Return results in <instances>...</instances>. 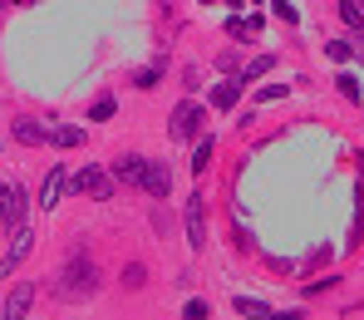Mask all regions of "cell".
Here are the masks:
<instances>
[{"mask_svg":"<svg viewBox=\"0 0 364 320\" xmlns=\"http://www.w3.org/2000/svg\"><path fill=\"white\" fill-rule=\"evenodd\" d=\"M50 291H55L60 301H89V296L99 291V271H94L89 252H69V261L60 266V276L50 281Z\"/></svg>","mask_w":364,"mask_h":320,"instance_id":"6da1fadb","label":"cell"},{"mask_svg":"<svg viewBox=\"0 0 364 320\" xmlns=\"http://www.w3.org/2000/svg\"><path fill=\"white\" fill-rule=\"evenodd\" d=\"M114 188H119V178L109 173V168H79L74 173V192H84V197H94V202H109L114 197Z\"/></svg>","mask_w":364,"mask_h":320,"instance_id":"7a4b0ae2","label":"cell"},{"mask_svg":"<svg viewBox=\"0 0 364 320\" xmlns=\"http://www.w3.org/2000/svg\"><path fill=\"white\" fill-rule=\"evenodd\" d=\"M202 124H207V109L187 99V104H178V109H173V119H168V133H173L178 143H192V138H197V128H202Z\"/></svg>","mask_w":364,"mask_h":320,"instance_id":"3957f363","label":"cell"},{"mask_svg":"<svg viewBox=\"0 0 364 320\" xmlns=\"http://www.w3.org/2000/svg\"><path fill=\"white\" fill-rule=\"evenodd\" d=\"M182 222H187V247H192V252H202V247H207V222H202V192H192V197H187V207H182Z\"/></svg>","mask_w":364,"mask_h":320,"instance_id":"277c9868","label":"cell"},{"mask_svg":"<svg viewBox=\"0 0 364 320\" xmlns=\"http://www.w3.org/2000/svg\"><path fill=\"white\" fill-rule=\"evenodd\" d=\"M30 247H35V232H30V227H15V242H10V252L0 256V281H5V276H10V271H15L25 256H30Z\"/></svg>","mask_w":364,"mask_h":320,"instance_id":"5b68a950","label":"cell"},{"mask_svg":"<svg viewBox=\"0 0 364 320\" xmlns=\"http://www.w3.org/2000/svg\"><path fill=\"white\" fill-rule=\"evenodd\" d=\"M69 183H74V178H64V163H50V178H45V188H40V207H45V212H55Z\"/></svg>","mask_w":364,"mask_h":320,"instance_id":"8992f818","label":"cell"},{"mask_svg":"<svg viewBox=\"0 0 364 320\" xmlns=\"http://www.w3.org/2000/svg\"><path fill=\"white\" fill-rule=\"evenodd\" d=\"M25 202H30V197H25V188L15 183V188L0 197V222H5V227H25Z\"/></svg>","mask_w":364,"mask_h":320,"instance_id":"52a82bcc","label":"cell"},{"mask_svg":"<svg viewBox=\"0 0 364 320\" xmlns=\"http://www.w3.org/2000/svg\"><path fill=\"white\" fill-rule=\"evenodd\" d=\"M114 178H119V183H128V188H143V178H148V158L123 153L119 163H114Z\"/></svg>","mask_w":364,"mask_h":320,"instance_id":"ba28073f","label":"cell"},{"mask_svg":"<svg viewBox=\"0 0 364 320\" xmlns=\"http://www.w3.org/2000/svg\"><path fill=\"white\" fill-rule=\"evenodd\" d=\"M30 306H35V286L20 281V286L5 296V320H30Z\"/></svg>","mask_w":364,"mask_h":320,"instance_id":"9c48e42d","label":"cell"},{"mask_svg":"<svg viewBox=\"0 0 364 320\" xmlns=\"http://www.w3.org/2000/svg\"><path fill=\"white\" fill-rule=\"evenodd\" d=\"M10 133H15V143H25V148H45V143H50V128L35 124V119H15Z\"/></svg>","mask_w":364,"mask_h":320,"instance_id":"30bf717a","label":"cell"},{"mask_svg":"<svg viewBox=\"0 0 364 320\" xmlns=\"http://www.w3.org/2000/svg\"><path fill=\"white\" fill-rule=\"evenodd\" d=\"M242 74H237V79H227V84H217V89H212V109H237V99H242Z\"/></svg>","mask_w":364,"mask_h":320,"instance_id":"8fae6325","label":"cell"},{"mask_svg":"<svg viewBox=\"0 0 364 320\" xmlns=\"http://www.w3.org/2000/svg\"><path fill=\"white\" fill-rule=\"evenodd\" d=\"M232 311L246 316V320H271V316H276V311H271L266 301H256V296H232Z\"/></svg>","mask_w":364,"mask_h":320,"instance_id":"7c38bea8","label":"cell"},{"mask_svg":"<svg viewBox=\"0 0 364 320\" xmlns=\"http://www.w3.org/2000/svg\"><path fill=\"white\" fill-rule=\"evenodd\" d=\"M143 188L153 192V197H168V192H173V173H168L163 163H148V178H143Z\"/></svg>","mask_w":364,"mask_h":320,"instance_id":"4fadbf2b","label":"cell"},{"mask_svg":"<svg viewBox=\"0 0 364 320\" xmlns=\"http://www.w3.org/2000/svg\"><path fill=\"white\" fill-rule=\"evenodd\" d=\"M330 5L340 10V20H345V25L364 40V5H360V0H330Z\"/></svg>","mask_w":364,"mask_h":320,"instance_id":"5bb4252c","label":"cell"},{"mask_svg":"<svg viewBox=\"0 0 364 320\" xmlns=\"http://www.w3.org/2000/svg\"><path fill=\"white\" fill-rule=\"evenodd\" d=\"M79 143H84V128H79V124L50 128V148H79Z\"/></svg>","mask_w":364,"mask_h":320,"instance_id":"9a60e30c","label":"cell"},{"mask_svg":"<svg viewBox=\"0 0 364 320\" xmlns=\"http://www.w3.org/2000/svg\"><path fill=\"white\" fill-rule=\"evenodd\" d=\"M227 35H232V40H251V35H261V15H232V20H227Z\"/></svg>","mask_w":364,"mask_h":320,"instance_id":"2e32d148","label":"cell"},{"mask_svg":"<svg viewBox=\"0 0 364 320\" xmlns=\"http://www.w3.org/2000/svg\"><path fill=\"white\" fill-rule=\"evenodd\" d=\"M271 69H276V55H256V60L242 69V84H256V79H266Z\"/></svg>","mask_w":364,"mask_h":320,"instance_id":"e0dca14e","label":"cell"},{"mask_svg":"<svg viewBox=\"0 0 364 320\" xmlns=\"http://www.w3.org/2000/svg\"><path fill=\"white\" fill-rule=\"evenodd\" d=\"M325 55H330L335 64H350L355 55H360V45H355V40H325Z\"/></svg>","mask_w":364,"mask_h":320,"instance_id":"ac0fdd59","label":"cell"},{"mask_svg":"<svg viewBox=\"0 0 364 320\" xmlns=\"http://www.w3.org/2000/svg\"><path fill=\"white\" fill-rule=\"evenodd\" d=\"M114 109H119V104H114V94H99V99L89 104V124H104V119H114Z\"/></svg>","mask_w":364,"mask_h":320,"instance_id":"d6986e66","label":"cell"},{"mask_svg":"<svg viewBox=\"0 0 364 320\" xmlns=\"http://www.w3.org/2000/svg\"><path fill=\"white\" fill-rule=\"evenodd\" d=\"M212 148H217V143H212V133H207V138H197V153H192V173H207V163H212Z\"/></svg>","mask_w":364,"mask_h":320,"instance_id":"ffe728a7","label":"cell"},{"mask_svg":"<svg viewBox=\"0 0 364 320\" xmlns=\"http://www.w3.org/2000/svg\"><path fill=\"white\" fill-rule=\"evenodd\" d=\"M335 84H340V94H345L350 104H364V89H360V79H355V74H335Z\"/></svg>","mask_w":364,"mask_h":320,"instance_id":"44dd1931","label":"cell"},{"mask_svg":"<svg viewBox=\"0 0 364 320\" xmlns=\"http://www.w3.org/2000/svg\"><path fill=\"white\" fill-rule=\"evenodd\" d=\"M271 15H276V20H286V25H301V10H296L291 0H271Z\"/></svg>","mask_w":364,"mask_h":320,"instance_id":"7402d4cb","label":"cell"},{"mask_svg":"<svg viewBox=\"0 0 364 320\" xmlns=\"http://www.w3.org/2000/svg\"><path fill=\"white\" fill-rule=\"evenodd\" d=\"M182 320H212V306H207V301H197V296H192V301H187V306H182Z\"/></svg>","mask_w":364,"mask_h":320,"instance_id":"603a6c76","label":"cell"},{"mask_svg":"<svg viewBox=\"0 0 364 320\" xmlns=\"http://www.w3.org/2000/svg\"><path fill=\"white\" fill-rule=\"evenodd\" d=\"M158 79H163V69H158V64H148V69H138V74H133V84H138V89H153Z\"/></svg>","mask_w":364,"mask_h":320,"instance_id":"cb8c5ba5","label":"cell"},{"mask_svg":"<svg viewBox=\"0 0 364 320\" xmlns=\"http://www.w3.org/2000/svg\"><path fill=\"white\" fill-rule=\"evenodd\" d=\"M286 94H291V84H261V89H256V99H261V104H271V99H286Z\"/></svg>","mask_w":364,"mask_h":320,"instance_id":"d4e9b609","label":"cell"},{"mask_svg":"<svg viewBox=\"0 0 364 320\" xmlns=\"http://www.w3.org/2000/svg\"><path fill=\"white\" fill-rule=\"evenodd\" d=\"M271 320H301V311H276Z\"/></svg>","mask_w":364,"mask_h":320,"instance_id":"484cf974","label":"cell"},{"mask_svg":"<svg viewBox=\"0 0 364 320\" xmlns=\"http://www.w3.org/2000/svg\"><path fill=\"white\" fill-rule=\"evenodd\" d=\"M10 188H15V183H0V197H5V192H10Z\"/></svg>","mask_w":364,"mask_h":320,"instance_id":"4316f807","label":"cell"},{"mask_svg":"<svg viewBox=\"0 0 364 320\" xmlns=\"http://www.w3.org/2000/svg\"><path fill=\"white\" fill-rule=\"evenodd\" d=\"M227 5H232V10H242V0H227Z\"/></svg>","mask_w":364,"mask_h":320,"instance_id":"83f0119b","label":"cell"},{"mask_svg":"<svg viewBox=\"0 0 364 320\" xmlns=\"http://www.w3.org/2000/svg\"><path fill=\"white\" fill-rule=\"evenodd\" d=\"M202 5H212V0H202Z\"/></svg>","mask_w":364,"mask_h":320,"instance_id":"f1b7e54d","label":"cell"},{"mask_svg":"<svg viewBox=\"0 0 364 320\" xmlns=\"http://www.w3.org/2000/svg\"><path fill=\"white\" fill-rule=\"evenodd\" d=\"M360 5H364V0H360Z\"/></svg>","mask_w":364,"mask_h":320,"instance_id":"f546056e","label":"cell"}]
</instances>
